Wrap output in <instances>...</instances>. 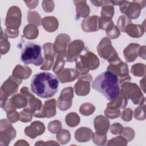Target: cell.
Listing matches in <instances>:
<instances>
[{"mask_svg":"<svg viewBox=\"0 0 146 146\" xmlns=\"http://www.w3.org/2000/svg\"><path fill=\"white\" fill-rule=\"evenodd\" d=\"M90 2L93 3V5L94 6H102V4H103V1H90Z\"/></svg>","mask_w":146,"mask_h":146,"instance_id":"4fadbf2b","label":"cell"},{"mask_svg":"<svg viewBox=\"0 0 146 146\" xmlns=\"http://www.w3.org/2000/svg\"><path fill=\"white\" fill-rule=\"evenodd\" d=\"M140 47L139 44L131 43L124 50L123 53L125 60L128 62H133L138 56V49Z\"/></svg>","mask_w":146,"mask_h":146,"instance_id":"9c48e42d","label":"cell"},{"mask_svg":"<svg viewBox=\"0 0 146 146\" xmlns=\"http://www.w3.org/2000/svg\"><path fill=\"white\" fill-rule=\"evenodd\" d=\"M21 60L25 64H33L36 66L42 64L44 59L40 46L33 42L26 43L22 49Z\"/></svg>","mask_w":146,"mask_h":146,"instance_id":"3957f363","label":"cell"},{"mask_svg":"<svg viewBox=\"0 0 146 146\" xmlns=\"http://www.w3.org/2000/svg\"><path fill=\"white\" fill-rule=\"evenodd\" d=\"M79 72L72 68H66L56 74V76L62 83L75 80L78 76Z\"/></svg>","mask_w":146,"mask_h":146,"instance_id":"ba28073f","label":"cell"},{"mask_svg":"<svg viewBox=\"0 0 146 146\" xmlns=\"http://www.w3.org/2000/svg\"><path fill=\"white\" fill-rule=\"evenodd\" d=\"M74 89L75 93L79 96H84L90 92V82L84 80L79 81L75 84Z\"/></svg>","mask_w":146,"mask_h":146,"instance_id":"8fae6325","label":"cell"},{"mask_svg":"<svg viewBox=\"0 0 146 146\" xmlns=\"http://www.w3.org/2000/svg\"><path fill=\"white\" fill-rule=\"evenodd\" d=\"M84 55H79L75 60L76 68L80 74H87L90 70L96 69L99 66V59L92 52L86 50Z\"/></svg>","mask_w":146,"mask_h":146,"instance_id":"277c9868","label":"cell"},{"mask_svg":"<svg viewBox=\"0 0 146 146\" xmlns=\"http://www.w3.org/2000/svg\"><path fill=\"white\" fill-rule=\"evenodd\" d=\"M107 71L115 74L119 78L120 84L125 81H130L131 77L129 76L128 69L127 64L121 61L120 59L116 62L110 63L107 67Z\"/></svg>","mask_w":146,"mask_h":146,"instance_id":"8992f818","label":"cell"},{"mask_svg":"<svg viewBox=\"0 0 146 146\" xmlns=\"http://www.w3.org/2000/svg\"><path fill=\"white\" fill-rule=\"evenodd\" d=\"M145 1H136L132 2L123 1L120 5V10L122 13L125 14L131 19H136L139 17L142 8L145 6Z\"/></svg>","mask_w":146,"mask_h":146,"instance_id":"5b68a950","label":"cell"},{"mask_svg":"<svg viewBox=\"0 0 146 146\" xmlns=\"http://www.w3.org/2000/svg\"><path fill=\"white\" fill-rule=\"evenodd\" d=\"M110 4H111V1H103V7L101 13L102 17L111 18L113 17L114 14V8L112 5H110Z\"/></svg>","mask_w":146,"mask_h":146,"instance_id":"7c38bea8","label":"cell"},{"mask_svg":"<svg viewBox=\"0 0 146 146\" xmlns=\"http://www.w3.org/2000/svg\"><path fill=\"white\" fill-rule=\"evenodd\" d=\"M92 88L110 102L117 99L121 91L118 77L108 71L103 72L96 77L92 83Z\"/></svg>","mask_w":146,"mask_h":146,"instance_id":"7a4b0ae2","label":"cell"},{"mask_svg":"<svg viewBox=\"0 0 146 146\" xmlns=\"http://www.w3.org/2000/svg\"><path fill=\"white\" fill-rule=\"evenodd\" d=\"M59 81L54 75L46 72H39L33 77L31 90L39 97L48 98L54 96L58 89Z\"/></svg>","mask_w":146,"mask_h":146,"instance_id":"6da1fadb","label":"cell"},{"mask_svg":"<svg viewBox=\"0 0 146 146\" xmlns=\"http://www.w3.org/2000/svg\"><path fill=\"white\" fill-rule=\"evenodd\" d=\"M74 97L73 88L71 87L62 90L58 99L57 106L61 111H66L72 105V99Z\"/></svg>","mask_w":146,"mask_h":146,"instance_id":"52a82bcc","label":"cell"},{"mask_svg":"<svg viewBox=\"0 0 146 146\" xmlns=\"http://www.w3.org/2000/svg\"><path fill=\"white\" fill-rule=\"evenodd\" d=\"M99 19L98 16L90 17L87 19H84L82 22V27L86 26L88 27L84 30L86 32H92L98 31L99 28L98 26V20Z\"/></svg>","mask_w":146,"mask_h":146,"instance_id":"30bf717a","label":"cell"}]
</instances>
